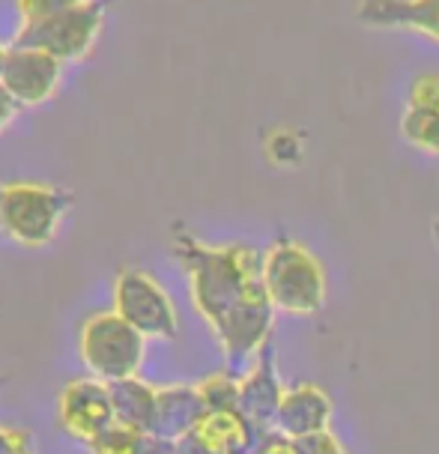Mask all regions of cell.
Returning <instances> with one entry per match:
<instances>
[{
	"label": "cell",
	"mask_w": 439,
	"mask_h": 454,
	"mask_svg": "<svg viewBox=\"0 0 439 454\" xmlns=\"http://www.w3.org/2000/svg\"><path fill=\"white\" fill-rule=\"evenodd\" d=\"M255 454H305V449L299 440H290V436H284L278 431H270L260 436Z\"/></svg>",
	"instance_id": "21"
},
{
	"label": "cell",
	"mask_w": 439,
	"mask_h": 454,
	"mask_svg": "<svg viewBox=\"0 0 439 454\" xmlns=\"http://www.w3.org/2000/svg\"><path fill=\"white\" fill-rule=\"evenodd\" d=\"M170 248L189 278L194 311L213 329L227 362L257 359L278 317L260 275V251L242 242L209 246L185 231L174 233Z\"/></svg>",
	"instance_id": "1"
},
{
	"label": "cell",
	"mask_w": 439,
	"mask_h": 454,
	"mask_svg": "<svg viewBox=\"0 0 439 454\" xmlns=\"http://www.w3.org/2000/svg\"><path fill=\"white\" fill-rule=\"evenodd\" d=\"M63 69H67V63H60L48 51L10 45V57L0 72V84L12 93V99L21 108H36V105L51 102L57 96L63 84Z\"/></svg>",
	"instance_id": "7"
},
{
	"label": "cell",
	"mask_w": 439,
	"mask_h": 454,
	"mask_svg": "<svg viewBox=\"0 0 439 454\" xmlns=\"http://www.w3.org/2000/svg\"><path fill=\"white\" fill-rule=\"evenodd\" d=\"M198 386V395L207 412H239V377L231 371H216L203 377Z\"/></svg>",
	"instance_id": "16"
},
{
	"label": "cell",
	"mask_w": 439,
	"mask_h": 454,
	"mask_svg": "<svg viewBox=\"0 0 439 454\" xmlns=\"http://www.w3.org/2000/svg\"><path fill=\"white\" fill-rule=\"evenodd\" d=\"M302 449H305V454H349L347 445L335 436V431L320 434V436H314V440H305Z\"/></svg>",
	"instance_id": "24"
},
{
	"label": "cell",
	"mask_w": 439,
	"mask_h": 454,
	"mask_svg": "<svg viewBox=\"0 0 439 454\" xmlns=\"http://www.w3.org/2000/svg\"><path fill=\"white\" fill-rule=\"evenodd\" d=\"M209 454H255L260 436L239 412H207L189 434Z\"/></svg>",
	"instance_id": "13"
},
{
	"label": "cell",
	"mask_w": 439,
	"mask_h": 454,
	"mask_svg": "<svg viewBox=\"0 0 439 454\" xmlns=\"http://www.w3.org/2000/svg\"><path fill=\"white\" fill-rule=\"evenodd\" d=\"M401 135L410 147L427 156H439V108H412L401 114Z\"/></svg>",
	"instance_id": "15"
},
{
	"label": "cell",
	"mask_w": 439,
	"mask_h": 454,
	"mask_svg": "<svg viewBox=\"0 0 439 454\" xmlns=\"http://www.w3.org/2000/svg\"><path fill=\"white\" fill-rule=\"evenodd\" d=\"M87 4V0H15V10H19V24L21 21H39L48 15L75 10V6Z\"/></svg>",
	"instance_id": "18"
},
{
	"label": "cell",
	"mask_w": 439,
	"mask_h": 454,
	"mask_svg": "<svg viewBox=\"0 0 439 454\" xmlns=\"http://www.w3.org/2000/svg\"><path fill=\"white\" fill-rule=\"evenodd\" d=\"M266 153H270V159L278 161V165H293V161L302 159V141H299V135L290 132V129H278V132L270 135Z\"/></svg>",
	"instance_id": "20"
},
{
	"label": "cell",
	"mask_w": 439,
	"mask_h": 454,
	"mask_svg": "<svg viewBox=\"0 0 439 454\" xmlns=\"http://www.w3.org/2000/svg\"><path fill=\"white\" fill-rule=\"evenodd\" d=\"M6 57H10V45H4V43H0V72H4Z\"/></svg>",
	"instance_id": "26"
},
{
	"label": "cell",
	"mask_w": 439,
	"mask_h": 454,
	"mask_svg": "<svg viewBox=\"0 0 439 454\" xmlns=\"http://www.w3.org/2000/svg\"><path fill=\"white\" fill-rule=\"evenodd\" d=\"M114 311L146 340H170L180 332V314L170 294L137 266H123L114 281Z\"/></svg>",
	"instance_id": "6"
},
{
	"label": "cell",
	"mask_w": 439,
	"mask_h": 454,
	"mask_svg": "<svg viewBox=\"0 0 439 454\" xmlns=\"http://www.w3.org/2000/svg\"><path fill=\"white\" fill-rule=\"evenodd\" d=\"M108 386H111V401H114V419L137 434H150L153 421H156L159 388L144 383L141 377L117 380V383H108Z\"/></svg>",
	"instance_id": "14"
},
{
	"label": "cell",
	"mask_w": 439,
	"mask_h": 454,
	"mask_svg": "<svg viewBox=\"0 0 439 454\" xmlns=\"http://www.w3.org/2000/svg\"><path fill=\"white\" fill-rule=\"evenodd\" d=\"M284 386L275 353L266 347L263 353L251 362V368L239 377V416L255 427L257 434L275 431V419L284 401Z\"/></svg>",
	"instance_id": "9"
},
{
	"label": "cell",
	"mask_w": 439,
	"mask_h": 454,
	"mask_svg": "<svg viewBox=\"0 0 439 454\" xmlns=\"http://www.w3.org/2000/svg\"><path fill=\"white\" fill-rule=\"evenodd\" d=\"M105 19H108V0H87L75 10L48 15L39 21H21L12 45L39 48L60 63H81L93 54L105 30Z\"/></svg>",
	"instance_id": "5"
},
{
	"label": "cell",
	"mask_w": 439,
	"mask_h": 454,
	"mask_svg": "<svg viewBox=\"0 0 439 454\" xmlns=\"http://www.w3.org/2000/svg\"><path fill=\"white\" fill-rule=\"evenodd\" d=\"M21 105L12 99V93L6 90L4 84H0V135L10 132V126L15 123V117H19Z\"/></svg>",
	"instance_id": "25"
},
{
	"label": "cell",
	"mask_w": 439,
	"mask_h": 454,
	"mask_svg": "<svg viewBox=\"0 0 439 454\" xmlns=\"http://www.w3.org/2000/svg\"><path fill=\"white\" fill-rule=\"evenodd\" d=\"M406 105L412 108H439V72H421L406 90Z\"/></svg>",
	"instance_id": "19"
},
{
	"label": "cell",
	"mask_w": 439,
	"mask_h": 454,
	"mask_svg": "<svg viewBox=\"0 0 439 454\" xmlns=\"http://www.w3.org/2000/svg\"><path fill=\"white\" fill-rule=\"evenodd\" d=\"M78 356L90 377L117 383L137 377L146 359V338L111 308L84 320L78 332Z\"/></svg>",
	"instance_id": "4"
},
{
	"label": "cell",
	"mask_w": 439,
	"mask_h": 454,
	"mask_svg": "<svg viewBox=\"0 0 439 454\" xmlns=\"http://www.w3.org/2000/svg\"><path fill=\"white\" fill-rule=\"evenodd\" d=\"M135 454H183V440H168L159 434H141Z\"/></svg>",
	"instance_id": "22"
},
{
	"label": "cell",
	"mask_w": 439,
	"mask_h": 454,
	"mask_svg": "<svg viewBox=\"0 0 439 454\" xmlns=\"http://www.w3.org/2000/svg\"><path fill=\"white\" fill-rule=\"evenodd\" d=\"M72 200V192L51 183H0V231L27 248L51 246Z\"/></svg>",
	"instance_id": "3"
},
{
	"label": "cell",
	"mask_w": 439,
	"mask_h": 454,
	"mask_svg": "<svg viewBox=\"0 0 439 454\" xmlns=\"http://www.w3.org/2000/svg\"><path fill=\"white\" fill-rule=\"evenodd\" d=\"M137 440H141V434L120 425V421H114V425H108L102 434H96L93 440L87 442V451L90 454H135Z\"/></svg>",
	"instance_id": "17"
},
{
	"label": "cell",
	"mask_w": 439,
	"mask_h": 454,
	"mask_svg": "<svg viewBox=\"0 0 439 454\" xmlns=\"http://www.w3.org/2000/svg\"><path fill=\"white\" fill-rule=\"evenodd\" d=\"M0 454H34L27 434L0 425Z\"/></svg>",
	"instance_id": "23"
},
{
	"label": "cell",
	"mask_w": 439,
	"mask_h": 454,
	"mask_svg": "<svg viewBox=\"0 0 439 454\" xmlns=\"http://www.w3.org/2000/svg\"><path fill=\"white\" fill-rule=\"evenodd\" d=\"M207 416L198 386H161L159 388V403H156V421H153V431L168 440H185L194 427L200 425V419Z\"/></svg>",
	"instance_id": "12"
},
{
	"label": "cell",
	"mask_w": 439,
	"mask_h": 454,
	"mask_svg": "<svg viewBox=\"0 0 439 454\" xmlns=\"http://www.w3.org/2000/svg\"><path fill=\"white\" fill-rule=\"evenodd\" d=\"M260 275L272 308L287 317H314L326 308L329 275L305 242L278 237L260 251Z\"/></svg>",
	"instance_id": "2"
},
{
	"label": "cell",
	"mask_w": 439,
	"mask_h": 454,
	"mask_svg": "<svg viewBox=\"0 0 439 454\" xmlns=\"http://www.w3.org/2000/svg\"><path fill=\"white\" fill-rule=\"evenodd\" d=\"M332 419H335V403H332L326 388L317 383H296L287 386V392H284L275 431L290 436V440L305 442L320 434H329Z\"/></svg>",
	"instance_id": "10"
},
{
	"label": "cell",
	"mask_w": 439,
	"mask_h": 454,
	"mask_svg": "<svg viewBox=\"0 0 439 454\" xmlns=\"http://www.w3.org/2000/svg\"><path fill=\"white\" fill-rule=\"evenodd\" d=\"M434 239H436V246H439V218L434 222Z\"/></svg>",
	"instance_id": "27"
},
{
	"label": "cell",
	"mask_w": 439,
	"mask_h": 454,
	"mask_svg": "<svg viewBox=\"0 0 439 454\" xmlns=\"http://www.w3.org/2000/svg\"><path fill=\"white\" fill-rule=\"evenodd\" d=\"M362 19L371 24H388L439 43V0H365Z\"/></svg>",
	"instance_id": "11"
},
{
	"label": "cell",
	"mask_w": 439,
	"mask_h": 454,
	"mask_svg": "<svg viewBox=\"0 0 439 454\" xmlns=\"http://www.w3.org/2000/svg\"><path fill=\"white\" fill-rule=\"evenodd\" d=\"M57 419L69 436L81 442H90L96 434L114 425V401L111 386L96 377H78L63 386L57 397Z\"/></svg>",
	"instance_id": "8"
}]
</instances>
